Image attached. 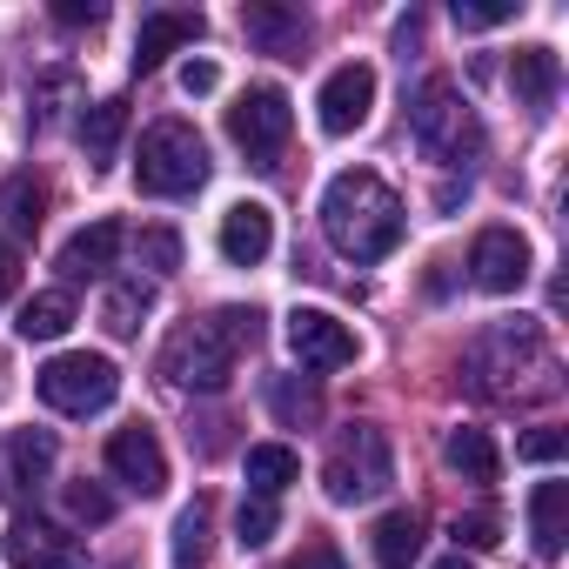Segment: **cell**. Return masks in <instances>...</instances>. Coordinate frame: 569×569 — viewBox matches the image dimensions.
Listing matches in <instances>:
<instances>
[{"instance_id": "1f68e13d", "label": "cell", "mask_w": 569, "mask_h": 569, "mask_svg": "<svg viewBox=\"0 0 569 569\" xmlns=\"http://www.w3.org/2000/svg\"><path fill=\"white\" fill-rule=\"evenodd\" d=\"M141 268L174 274V268H181V234H174V228H141Z\"/></svg>"}, {"instance_id": "e0dca14e", "label": "cell", "mask_w": 569, "mask_h": 569, "mask_svg": "<svg viewBox=\"0 0 569 569\" xmlns=\"http://www.w3.org/2000/svg\"><path fill=\"white\" fill-rule=\"evenodd\" d=\"M509 88H516V101H522L529 114H549V108H556V88H562V61H556V48H516V61H509Z\"/></svg>"}, {"instance_id": "8fae6325", "label": "cell", "mask_w": 569, "mask_h": 569, "mask_svg": "<svg viewBox=\"0 0 569 569\" xmlns=\"http://www.w3.org/2000/svg\"><path fill=\"white\" fill-rule=\"evenodd\" d=\"M289 349H296L302 369H349L362 356L356 329L342 316H329V309H296L289 316Z\"/></svg>"}, {"instance_id": "4316f807", "label": "cell", "mask_w": 569, "mask_h": 569, "mask_svg": "<svg viewBox=\"0 0 569 569\" xmlns=\"http://www.w3.org/2000/svg\"><path fill=\"white\" fill-rule=\"evenodd\" d=\"M208 562V502H188L174 522V569H201Z\"/></svg>"}, {"instance_id": "d4e9b609", "label": "cell", "mask_w": 569, "mask_h": 569, "mask_svg": "<svg viewBox=\"0 0 569 569\" xmlns=\"http://www.w3.org/2000/svg\"><path fill=\"white\" fill-rule=\"evenodd\" d=\"M121 134H128V101H94V108L81 114L88 168H108V161H114V148H121Z\"/></svg>"}, {"instance_id": "7c38bea8", "label": "cell", "mask_w": 569, "mask_h": 569, "mask_svg": "<svg viewBox=\"0 0 569 569\" xmlns=\"http://www.w3.org/2000/svg\"><path fill=\"white\" fill-rule=\"evenodd\" d=\"M369 108H376V68H362V61H349V68H336L329 81H322V94H316V121H322V134H356L362 121H369Z\"/></svg>"}, {"instance_id": "8992f818", "label": "cell", "mask_w": 569, "mask_h": 569, "mask_svg": "<svg viewBox=\"0 0 569 569\" xmlns=\"http://www.w3.org/2000/svg\"><path fill=\"white\" fill-rule=\"evenodd\" d=\"M134 181H141V194H161V201L194 194V188L208 181V148H201V134H194L188 121H154V128L141 134Z\"/></svg>"}, {"instance_id": "d590c367", "label": "cell", "mask_w": 569, "mask_h": 569, "mask_svg": "<svg viewBox=\"0 0 569 569\" xmlns=\"http://www.w3.org/2000/svg\"><path fill=\"white\" fill-rule=\"evenodd\" d=\"M456 549H496V516H456Z\"/></svg>"}, {"instance_id": "2e32d148", "label": "cell", "mask_w": 569, "mask_h": 569, "mask_svg": "<svg viewBox=\"0 0 569 569\" xmlns=\"http://www.w3.org/2000/svg\"><path fill=\"white\" fill-rule=\"evenodd\" d=\"M221 261H234V268H261L268 261V248H274V214L261 208V201H234L228 214H221Z\"/></svg>"}, {"instance_id": "484cf974", "label": "cell", "mask_w": 569, "mask_h": 569, "mask_svg": "<svg viewBox=\"0 0 569 569\" xmlns=\"http://www.w3.org/2000/svg\"><path fill=\"white\" fill-rule=\"evenodd\" d=\"M154 309V289H148V281H114V289H108V302H101V329L108 336H141V316Z\"/></svg>"}, {"instance_id": "836d02e7", "label": "cell", "mask_w": 569, "mask_h": 569, "mask_svg": "<svg viewBox=\"0 0 569 569\" xmlns=\"http://www.w3.org/2000/svg\"><path fill=\"white\" fill-rule=\"evenodd\" d=\"M562 449H569V436H562V429H529V436L516 442V456H522V462H562Z\"/></svg>"}, {"instance_id": "d6a6232c", "label": "cell", "mask_w": 569, "mask_h": 569, "mask_svg": "<svg viewBox=\"0 0 569 569\" xmlns=\"http://www.w3.org/2000/svg\"><path fill=\"white\" fill-rule=\"evenodd\" d=\"M68 509H74V522H114V496L94 482H68Z\"/></svg>"}, {"instance_id": "ffe728a7", "label": "cell", "mask_w": 569, "mask_h": 569, "mask_svg": "<svg viewBox=\"0 0 569 569\" xmlns=\"http://www.w3.org/2000/svg\"><path fill=\"white\" fill-rule=\"evenodd\" d=\"M529 536H536V556H562V542H569V482H536Z\"/></svg>"}, {"instance_id": "9a60e30c", "label": "cell", "mask_w": 569, "mask_h": 569, "mask_svg": "<svg viewBox=\"0 0 569 569\" xmlns=\"http://www.w3.org/2000/svg\"><path fill=\"white\" fill-rule=\"evenodd\" d=\"M201 34H208V21H201L194 8H161V14H148L141 34H134V74H154L174 48H188V41H201Z\"/></svg>"}, {"instance_id": "f546056e", "label": "cell", "mask_w": 569, "mask_h": 569, "mask_svg": "<svg viewBox=\"0 0 569 569\" xmlns=\"http://www.w3.org/2000/svg\"><path fill=\"white\" fill-rule=\"evenodd\" d=\"M268 402H274V416H281V422H296V429L322 416V396H316L309 382H274V396H268Z\"/></svg>"}, {"instance_id": "4dcf8cb0", "label": "cell", "mask_w": 569, "mask_h": 569, "mask_svg": "<svg viewBox=\"0 0 569 569\" xmlns=\"http://www.w3.org/2000/svg\"><path fill=\"white\" fill-rule=\"evenodd\" d=\"M41 208H48V194H41L28 174H21V181H8V221H14L21 234H34V228H41Z\"/></svg>"}, {"instance_id": "603a6c76", "label": "cell", "mask_w": 569, "mask_h": 569, "mask_svg": "<svg viewBox=\"0 0 569 569\" xmlns=\"http://www.w3.org/2000/svg\"><path fill=\"white\" fill-rule=\"evenodd\" d=\"M14 329H21V342H54V336H68V329H74V296H68V289L28 296L21 316H14Z\"/></svg>"}, {"instance_id": "ab89813d", "label": "cell", "mask_w": 569, "mask_h": 569, "mask_svg": "<svg viewBox=\"0 0 569 569\" xmlns=\"http://www.w3.org/2000/svg\"><path fill=\"white\" fill-rule=\"evenodd\" d=\"M436 569H476V562H462V556H442V562H436Z\"/></svg>"}, {"instance_id": "7a4b0ae2", "label": "cell", "mask_w": 569, "mask_h": 569, "mask_svg": "<svg viewBox=\"0 0 569 569\" xmlns=\"http://www.w3.org/2000/svg\"><path fill=\"white\" fill-rule=\"evenodd\" d=\"M322 234L349 261L396 254V241H402V201H396V188L382 174H369V168H342L322 188Z\"/></svg>"}, {"instance_id": "83f0119b", "label": "cell", "mask_w": 569, "mask_h": 569, "mask_svg": "<svg viewBox=\"0 0 569 569\" xmlns=\"http://www.w3.org/2000/svg\"><path fill=\"white\" fill-rule=\"evenodd\" d=\"M516 8H522V0H456V28L462 34H489V28H502V21H516Z\"/></svg>"}, {"instance_id": "30bf717a", "label": "cell", "mask_w": 569, "mask_h": 569, "mask_svg": "<svg viewBox=\"0 0 569 569\" xmlns=\"http://www.w3.org/2000/svg\"><path fill=\"white\" fill-rule=\"evenodd\" d=\"M469 281L482 296H516L529 281V241L516 228H482L469 241Z\"/></svg>"}, {"instance_id": "74e56055", "label": "cell", "mask_w": 569, "mask_h": 569, "mask_svg": "<svg viewBox=\"0 0 569 569\" xmlns=\"http://www.w3.org/2000/svg\"><path fill=\"white\" fill-rule=\"evenodd\" d=\"M101 14H108V8H94V0H61V8H54L61 28H94Z\"/></svg>"}, {"instance_id": "e575fe53", "label": "cell", "mask_w": 569, "mask_h": 569, "mask_svg": "<svg viewBox=\"0 0 569 569\" xmlns=\"http://www.w3.org/2000/svg\"><path fill=\"white\" fill-rule=\"evenodd\" d=\"M274 569H349V562H342V549H336V542H302L289 562H274Z\"/></svg>"}, {"instance_id": "5b68a950", "label": "cell", "mask_w": 569, "mask_h": 569, "mask_svg": "<svg viewBox=\"0 0 569 569\" xmlns=\"http://www.w3.org/2000/svg\"><path fill=\"white\" fill-rule=\"evenodd\" d=\"M389 482H396V456H389V436H382L376 422H349V429L336 436L329 462H322V489H329V502L356 509V502H376Z\"/></svg>"}, {"instance_id": "6da1fadb", "label": "cell", "mask_w": 569, "mask_h": 569, "mask_svg": "<svg viewBox=\"0 0 569 569\" xmlns=\"http://www.w3.org/2000/svg\"><path fill=\"white\" fill-rule=\"evenodd\" d=\"M462 376L482 402H549L562 389L556 382V349L542 342V329L529 316L482 329L462 356Z\"/></svg>"}, {"instance_id": "44dd1931", "label": "cell", "mask_w": 569, "mask_h": 569, "mask_svg": "<svg viewBox=\"0 0 569 569\" xmlns=\"http://www.w3.org/2000/svg\"><path fill=\"white\" fill-rule=\"evenodd\" d=\"M369 549H376L382 569H409V562L422 556V516H416V509H389V516L369 529Z\"/></svg>"}, {"instance_id": "cb8c5ba5", "label": "cell", "mask_w": 569, "mask_h": 569, "mask_svg": "<svg viewBox=\"0 0 569 569\" xmlns=\"http://www.w3.org/2000/svg\"><path fill=\"white\" fill-rule=\"evenodd\" d=\"M442 462H449L462 482H496V476H502V456H496L489 429H449V442H442Z\"/></svg>"}, {"instance_id": "ba28073f", "label": "cell", "mask_w": 569, "mask_h": 569, "mask_svg": "<svg viewBox=\"0 0 569 569\" xmlns=\"http://www.w3.org/2000/svg\"><path fill=\"white\" fill-rule=\"evenodd\" d=\"M289 134H296V108H289V94H281L274 81L248 88V94L228 108V141H234L254 168H274V154L289 148Z\"/></svg>"}, {"instance_id": "5bb4252c", "label": "cell", "mask_w": 569, "mask_h": 569, "mask_svg": "<svg viewBox=\"0 0 569 569\" xmlns=\"http://www.w3.org/2000/svg\"><path fill=\"white\" fill-rule=\"evenodd\" d=\"M54 429H14L8 442H0V496H34L48 476H54Z\"/></svg>"}, {"instance_id": "3957f363", "label": "cell", "mask_w": 569, "mask_h": 569, "mask_svg": "<svg viewBox=\"0 0 569 569\" xmlns=\"http://www.w3.org/2000/svg\"><path fill=\"white\" fill-rule=\"evenodd\" d=\"M261 342V316L254 309H214L201 322H188L168 349H161V376L201 396H221L234 382V362Z\"/></svg>"}, {"instance_id": "52a82bcc", "label": "cell", "mask_w": 569, "mask_h": 569, "mask_svg": "<svg viewBox=\"0 0 569 569\" xmlns=\"http://www.w3.org/2000/svg\"><path fill=\"white\" fill-rule=\"evenodd\" d=\"M34 389H41V402H48L54 416H101V409L121 396V369H114L108 356L74 349V356H54V362L34 376Z\"/></svg>"}, {"instance_id": "8d00e7d4", "label": "cell", "mask_w": 569, "mask_h": 569, "mask_svg": "<svg viewBox=\"0 0 569 569\" xmlns=\"http://www.w3.org/2000/svg\"><path fill=\"white\" fill-rule=\"evenodd\" d=\"M214 88H221L214 61H188V68H181V94H214Z\"/></svg>"}, {"instance_id": "f35d334b", "label": "cell", "mask_w": 569, "mask_h": 569, "mask_svg": "<svg viewBox=\"0 0 569 569\" xmlns=\"http://www.w3.org/2000/svg\"><path fill=\"white\" fill-rule=\"evenodd\" d=\"M21 289V248L14 241H0V302H8Z\"/></svg>"}, {"instance_id": "f1b7e54d", "label": "cell", "mask_w": 569, "mask_h": 569, "mask_svg": "<svg viewBox=\"0 0 569 569\" xmlns=\"http://www.w3.org/2000/svg\"><path fill=\"white\" fill-rule=\"evenodd\" d=\"M274 529H281V509H274L268 496H248V502H241V516H234V536H241V549H261Z\"/></svg>"}, {"instance_id": "ac0fdd59", "label": "cell", "mask_w": 569, "mask_h": 569, "mask_svg": "<svg viewBox=\"0 0 569 569\" xmlns=\"http://www.w3.org/2000/svg\"><path fill=\"white\" fill-rule=\"evenodd\" d=\"M121 221H88L81 234H68V248H61V274L68 281H94V274H108L114 268V254H121Z\"/></svg>"}, {"instance_id": "9c48e42d", "label": "cell", "mask_w": 569, "mask_h": 569, "mask_svg": "<svg viewBox=\"0 0 569 569\" xmlns=\"http://www.w3.org/2000/svg\"><path fill=\"white\" fill-rule=\"evenodd\" d=\"M0 556H8V569H81V542L68 529H54L48 516H28V509L8 522Z\"/></svg>"}, {"instance_id": "4fadbf2b", "label": "cell", "mask_w": 569, "mask_h": 569, "mask_svg": "<svg viewBox=\"0 0 569 569\" xmlns=\"http://www.w3.org/2000/svg\"><path fill=\"white\" fill-rule=\"evenodd\" d=\"M108 469L114 482H128L134 496H161L168 489V456H161V436L148 422H128L108 436Z\"/></svg>"}, {"instance_id": "7402d4cb", "label": "cell", "mask_w": 569, "mask_h": 569, "mask_svg": "<svg viewBox=\"0 0 569 569\" xmlns=\"http://www.w3.org/2000/svg\"><path fill=\"white\" fill-rule=\"evenodd\" d=\"M241 469H248V496H268V502H274L281 489L302 476V456H296L289 442H254Z\"/></svg>"}, {"instance_id": "d6986e66", "label": "cell", "mask_w": 569, "mask_h": 569, "mask_svg": "<svg viewBox=\"0 0 569 569\" xmlns=\"http://www.w3.org/2000/svg\"><path fill=\"white\" fill-rule=\"evenodd\" d=\"M241 34L261 48V54H296L309 41V21L296 8H268V0H254V8H241Z\"/></svg>"}, {"instance_id": "277c9868", "label": "cell", "mask_w": 569, "mask_h": 569, "mask_svg": "<svg viewBox=\"0 0 569 569\" xmlns=\"http://www.w3.org/2000/svg\"><path fill=\"white\" fill-rule=\"evenodd\" d=\"M409 128H416V148L442 168H469L482 154V121L469 108V94L449 81V74H429L416 88V108H409Z\"/></svg>"}]
</instances>
